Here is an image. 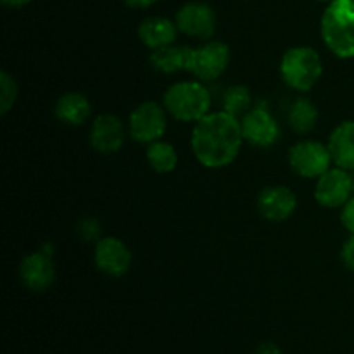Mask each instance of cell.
Returning <instances> with one entry per match:
<instances>
[{
    "label": "cell",
    "mask_w": 354,
    "mask_h": 354,
    "mask_svg": "<svg viewBox=\"0 0 354 354\" xmlns=\"http://www.w3.org/2000/svg\"><path fill=\"white\" fill-rule=\"evenodd\" d=\"M241 120L227 111H214L194 123L192 152L209 169H220L237 159L244 144Z\"/></svg>",
    "instance_id": "obj_1"
},
{
    "label": "cell",
    "mask_w": 354,
    "mask_h": 354,
    "mask_svg": "<svg viewBox=\"0 0 354 354\" xmlns=\"http://www.w3.org/2000/svg\"><path fill=\"white\" fill-rule=\"evenodd\" d=\"M320 33L339 59L354 57V0H332L322 14Z\"/></svg>",
    "instance_id": "obj_2"
},
{
    "label": "cell",
    "mask_w": 354,
    "mask_h": 354,
    "mask_svg": "<svg viewBox=\"0 0 354 354\" xmlns=\"http://www.w3.org/2000/svg\"><path fill=\"white\" fill-rule=\"evenodd\" d=\"M162 106L175 120L197 123L211 113V93L204 82L199 80L173 83L165 92Z\"/></svg>",
    "instance_id": "obj_3"
},
{
    "label": "cell",
    "mask_w": 354,
    "mask_h": 354,
    "mask_svg": "<svg viewBox=\"0 0 354 354\" xmlns=\"http://www.w3.org/2000/svg\"><path fill=\"white\" fill-rule=\"evenodd\" d=\"M324 62L313 47L297 45L289 48L280 61V75L296 92H310L322 78Z\"/></svg>",
    "instance_id": "obj_4"
},
{
    "label": "cell",
    "mask_w": 354,
    "mask_h": 354,
    "mask_svg": "<svg viewBox=\"0 0 354 354\" xmlns=\"http://www.w3.org/2000/svg\"><path fill=\"white\" fill-rule=\"evenodd\" d=\"M230 64V48L218 40L206 41L204 45L190 48L187 71L199 82H213L227 71Z\"/></svg>",
    "instance_id": "obj_5"
},
{
    "label": "cell",
    "mask_w": 354,
    "mask_h": 354,
    "mask_svg": "<svg viewBox=\"0 0 354 354\" xmlns=\"http://www.w3.org/2000/svg\"><path fill=\"white\" fill-rule=\"evenodd\" d=\"M330 151L327 144L317 140H301L289 151V166L301 178L318 180L332 168Z\"/></svg>",
    "instance_id": "obj_6"
},
{
    "label": "cell",
    "mask_w": 354,
    "mask_h": 354,
    "mask_svg": "<svg viewBox=\"0 0 354 354\" xmlns=\"http://www.w3.org/2000/svg\"><path fill=\"white\" fill-rule=\"evenodd\" d=\"M168 121H166L165 106H159L158 102H142L135 107L128 120V133L135 142L140 144H152L156 140H161L166 133Z\"/></svg>",
    "instance_id": "obj_7"
},
{
    "label": "cell",
    "mask_w": 354,
    "mask_h": 354,
    "mask_svg": "<svg viewBox=\"0 0 354 354\" xmlns=\"http://www.w3.org/2000/svg\"><path fill=\"white\" fill-rule=\"evenodd\" d=\"M353 187V176L349 175L348 169L334 166L317 180L315 199L327 209H337L351 199Z\"/></svg>",
    "instance_id": "obj_8"
},
{
    "label": "cell",
    "mask_w": 354,
    "mask_h": 354,
    "mask_svg": "<svg viewBox=\"0 0 354 354\" xmlns=\"http://www.w3.org/2000/svg\"><path fill=\"white\" fill-rule=\"evenodd\" d=\"M175 23L180 33L187 37L207 40L216 30V14L204 2H189L178 9Z\"/></svg>",
    "instance_id": "obj_9"
},
{
    "label": "cell",
    "mask_w": 354,
    "mask_h": 354,
    "mask_svg": "<svg viewBox=\"0 0 354 354\" xmlns=\"http://www.w3.org/2000/svg\"><path fill=\"white\" fill-rule=\"evenodd\" d=\"M131 251L121 239L118 237H102L97 241L93 249V261L97 268L107 277H123L127 275L131 266Z\"/></svg>",
    "instance_id": "obj_10"
},
{
    "label": "cell",
    "mask_w": 354,
    "mask_h": 354,
    "mask_svg": "<svg viewBox=\"0 0 354 354\" xmlns=\"http://www.w3.org/2000/svg\"><path fill=\"white\" fill-rule=\"evenodd\" d=\"M19 279L24 287L35 292L47 290L55 282V266L50 249L44 248L24 256L19 265Z\"/></svg>",
    "instance_id": "obj_11"
},
{
    "label": "cell",
    "mask_w": 354,
    "mask_h": 354,
    "mask_svg": "<svg viewBox=\"0 0 354 354\" xmlns=\"http://www.w3.org/2000/svg\"><path fill=\"white\" fill-rule=\"evenodd\" d=\"M244 140L254 147H270L280 137V127L266 107L249 109L241 120Z\"/></svg>",
    "instance_id": "obj_12"
},
{
    "label": "cell",
    "mask_w": 354,
    "mask_h": 354,
    "mask_svg": "<svg viewBox=\"0 0 354 354\" xmlns=\"http://www.w3.org/2000/svg\"><path fill=\"white\" fill-rule=\"evenodd\" d=\"M297 207V197L289 187L272 185L261 190L258 197V209L265 220L280 221L289 220Z\"/></svg>",
    "instance_id": "obj_13"
},
{
    "label": "cell",
    "mask_w": 354,
    "mask_h": 354,
    "mask_svg": "<svg viewBox=\"0 0 354 354\" xmlns=\"http://www.w3.org/2000/svg\"><path fill=\"white\" fill-rule=\"evenodd\" d=\"M124 124L114 114H99L90 127V144L100 154H114L124 144Z\"/></svg>",
    "instance_id": "obj_14"
},
{
    "label": "cell",
    "mask_w": 354,
    "mask_h": 354,
    "mask_svg": "<svg viewBox=\"0 0 354 354\" xmlns=\"http://www.w3.org/2000/svg\"><path fill=\"white\" fill-rule=\"evenodd\" d=\"M138 40L151 50L175 44L178 26L175 21L162 16H149L138 24Z\"/></svg>",
    "instance_id": "obj_15"
},
{
    "label": "cell",
    "mask_w": 354,
    "mask_h": 354,
    "mask_svg": "<svg viewBox=\"0 0 354 354\" xmlns=\"http://www.w3.org/2000/svg\"><path fill=\"white\" fill-rule=\"evenodd\" d=\"M328 151L335 166L354 171V121H342L328 137Z\"/></svg>",
    "instance_id": "obj_16"
},
{
    "label": "cell",
    "mask_w": 354,
    "mask_h": 354,
    "mask_svg": "<svg viewBox=\"0 0 354 354\" xmlns=\"http://www.w3.org/2000/svg\"><path fill=\"white\" fill-rule=\"evenodd\" d=\"M54 113L59 121L69 127H80L85 123L92 114L90 100L80 92H66L55 100Z\"/></svg>",
    "instance_id": "obj_17"
},
{
    "label": "cell",
    "mask_w": 354,
    "mask_h": 354,
    "mask_svg": "<svg viewBox=\"0 0 354 354\" xmlns=\"http://www.w3.org/2000/svg\"><path fill=\"white\" fill-rule=\"evenodd\" d=\"M190 47H183V45H166V47L156 48L151 54V66L156 71L162 73V75H173L187 69V62H189Z\"/></svg>",
    "instance_id": "obj_18"
},
{
    "label": "cell",
    "mask_w": 354,
    "mask_h": 354,
    "mask_svg": "<svg viewBox=\"0 0 354 354\" xmlns=\"http://www.w3.org/2000/svg\"><path fill=\"white\" fill-rule=\"evenodd\" d=\"M289 124L297 133H310L318 121V109L311 100L299 97L290 106L289 114H287Z\"/></svg>",
    "instance_id": "obj_19"
},
{
    "label": "cell",
    "mask_w": 354,
    "mask_h": 354,
    "mask_svg": "<svg viewBox=\"0 0 354 354\" xmlns=\"http://www.w3.org/2000/svg\"><path fill=\"white\" fill-rule=\"evenodd\" d=\"M145 158H147L149 166L156 173H171L178 166L176 149L169 142L165 140H156L149 144L147 151H145Z\"/></svg>",
    "instance_id": "obj_20"
},
{
    "label": "cell",
    "mask_w": 354,
    "mask_h": 354,
    "mask_svg": "<svg viewBox=\"0 0 354 354\" xmlns=\"http://www.w3.org/2000/svg\"><path fill=\"white\" fill-rule=\"evenodd\" d=\"M223 111L234 114V116H244L251 107V92L244 85H232L223 93Z\"/></svg>",
    "instance_id": "obj_21"
},
{
    "label": "cell",
    "mask_w": 354,
    "mask_h": 354,
    "mask_svg": "<svg viewBox=\"0 0 354 354\" xmlns=\"http://www.w3.org/2000/svg\"><path fill=\"white\" fill-rule=\"evenodd\" d=\"M17 99V83L7 71L0 73V114L6 116Z\"/></svg>",
    "instance_id": "obj_22"
},
{
    "label": "cell",
    "mask_w": 354,
    "mask_h": 354,
    "mask_svg": "<svg viewBox=\"0 0 354 354\" xmlns=\"http://www.w3.org/2000/svg\"><path fill=\"white\" fill-rule=\"evenodd\" d=\"M341 209H342L341 211L342 227H344L348 232H351V234H354V197H351V199H349Z\"/></svg>",
    "instance_id": "obj_23"
},
{
    "label": "cell",
    "mask_w": 354,
    "mask_h": 354,
    "mask_svg": "<svg viewBox=\"0 0 354 354\" xmlns=\"http://www.w3.org/2000/svg\"><path fill=\"white\" fill-rule=\"evenodd\" d=\"M341 259L342 263H344L346 268L354 273V234H351V237H349L348 241L344 242V245H342Z\"/></svg>",
    "instance_id": "obj_24"
},
{
    "label": "cell",
    "mask_w": 354,
    "mask_h": 354,
    "mask_svg": "<svg viewBox=\"0 0 354 354\" xmlns=\"http://www.w3.org/2000/svg\"><path fill=\"white\" fill-rule=\"evenodd\" d=\"M256 354H282V351H280L279 346L273 344V342H263V344H259L258 349H256Z\"/></svg>",
    "instance_id": "obj_25"
},
{
    "label": "cell",
    "mask_w": 354,
    "mask_h": 354,
    "mask_svg": "<svg viewBox=\"0 0 354 354\" xmlns=\"http://www.w3.org/2000/svg\"><path fill=\"white\" fill-rule=\"evenodd\" d=\"M124 2H127V6L133 7V9H147V7L158 3L159 0H124Z\"/></svg>",
    "instance_id": "obj_26"
},
{
    "label": "cell",
    "mask_w": 354,
    "mask_h": 354,
    "mask_svg": "<svg viewBox=\"0 0 354 354\" xmlns=\"http://www.w3.org/2000/svg\"><path fill=\"white\" fill-rule=\"evenodd\" d=\"M6 7H10V9H19V7L28 6L31 0H0Z\"/></svg>",
    "instance_id": "obj_27"
},
{
    "label": "cell",
    "mask_w": 354,
    "mask_h": 354,
    "mask_svg": "<svg viewBox=\"0 0 354 354\" xmlns=\"http://www.w3.org/2000/svg\"><path fill=\"white\" fill-rule=\"evenodd\" d=\"M324 2H332V0H324Z\"/></svg>",
    "instance_id": "obj_28"
}]
</instances>
